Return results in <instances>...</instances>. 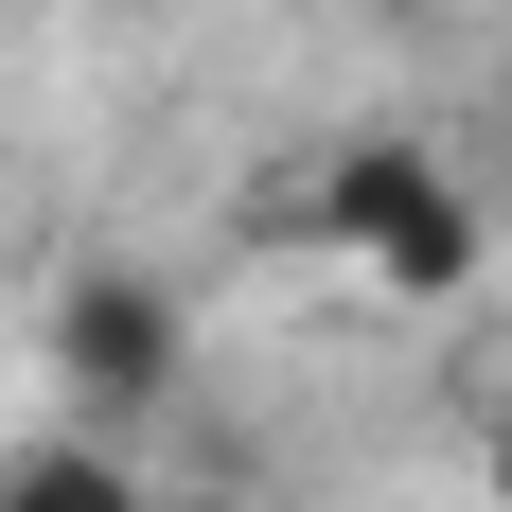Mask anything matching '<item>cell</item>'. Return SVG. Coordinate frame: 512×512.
<instances>
[{"instance_id": "7a4b0ae2", "label": "cell", "mask_w": 512, "mask_h": 512, "mask_svg": "<svg viewBox=\"0 0 512 512\" xmlns=\"http://www.w3.org/2000/svg\"><path fill=\"white\" fill-rule=\"evenodd\" d=\"M53 389L89 407V442L177 407V283L159 265H71L53 283Z\"/></svg>"}, {"instance_id": "52a82bcc", "label": "cell", "mask_w": 512, "mask_h": 512, "mask_svg": "<svg viewBox=\"0 0 512 512\" xmlns=\"http://www.w3.org/2000/svg\"><path fill=\"white\" fill-rule=\"evenodd\" d=\"M495 424H512V389H495Z\"/></svg>"}, {"instance_id": "3957f363", "label": "cell", "mask_w": 512, "mask_h": 512, "mask_svg": "<svg viewBox=\"0 0 512 512\" xmlns=\"http://www.w3.org/2000/svg\"><path fill=\"white\" fill-rule=\"evenodd\" d=\"M0 512H142V477H124V442L71 424V442H18L0 460Z\"/></svg>"}, {"instance_id": "277c9868", "label": "cell", "mask_w": 512, "mask_h": 512, "mask_svg": "<svg viewBox=\"0 0 512 512\" xmlns=\"http://www.w3.org/2000/svg\"><path fill=\"white\" fill-rule=\"evenodd\" d=\"M477 495H495V512H512V424H477Z\"/></svg>"}, {"instance_id": "5b68a950", "label": "cell", "mask_w": 512, "mask_h": 512, "mask_svg": "<svg viewBox=\"0 0 512 512\" xmlns=\"http://www.w3.org/2000/svg\"><path fill=\"white\" fill-rule=\"evenodd\" d=\"M318 18H407V0H318Z\"/></svg>"}, {"instance_id": "6da1fadb", "label": "cell", "mask_w": 512, "mask_h": 512, "mask_svg": "<svg viewBox=\"0 0 512 512\" xmlns=\"http://www.w3.org/2000/svg\"><path fill=\"white\" fill-rule=\"evenodd\" d=\"M301 212H318V248H336V265H371L389 301H477V248H495L477 177H460L442 142H389V124L318 159V177H301Z\"/></svg>"}, {"instance_id": "8992f818", "label": "cell", "mask_w": 512, "mask_h": 512, "mask_svg": "<svg viewBox=\"0 0 512 512\" xmlns=\"http://www.w3.org/2000/svg\"><path fill=\"white\" fill-rule=\"evenodd\" d=\"M495 142H512V71H495Z\"/></svg>"}]
</instances>
